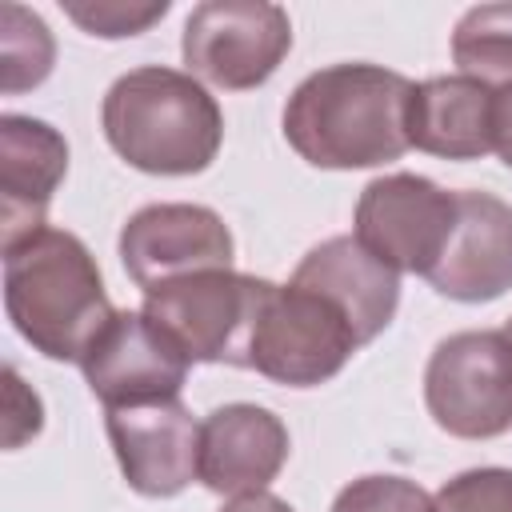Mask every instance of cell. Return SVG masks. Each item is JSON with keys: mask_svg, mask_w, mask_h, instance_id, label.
I'll return each instance as SVG.
<instances>
[{"mask_svg": "<svg viewBox=\"0 0 512 512\" xmlns=\"http://www.w3.org/2000/svg\"><path fill=\"white\" fill-rule=\"evenodd\" d=\"M412 80L384 64H328L284 104V140L312 168L352 172L400 160L408 144Z\"/></svg>", "mask_w": 512, "mask_h": 512, "instance_id": "obj_1", "label": "cell"}, {"mask_svg": "<svg viewBox=\"0 0 512 512\" xmlns=\"http://www.w3.org/2000/svg\"><path fill=\"white\" fill-rule=\"evenodd\" d=\"M4 312L40 356L80 364L116 308L88 244L44 224L4 244Z\"/></svg>", "mask_w": 512, "mask_h": 512, "instance_id": "obj_2", "label": "cell"}, {"mask_svg": "<svg viewBox=\"0 0 512 512\" xmlns=\"http://www.w3.org/2000/svg\"><path fill=\"white\" fill-rule=\"evenodd\" d=\"M104 140L148 176H196L224 144V112L192 76L144 64L112 80L100 104Z\"/></svg>", "mask_w": 512, "mask_h": 512, "instance_id": "obj_3", "label": "cell"}, {"mask_svg": "<svg viewBox=\"0 0 512 512\" xmlns=\"http://www.w3.org/2000/svg\"><path fill=\"white\" fill-rule=\"evenodd\" d=\"M360 348L348 316L320 292L300 284H264L244 348V368L284 388H316L332 380Z\"/></svg>", "mask_w": 512, "mask_h": 512, "instance_id": "obj_4", "label": "cell"}, {"mask_svg": "<svg viewBox=\"0 0 512 512\" xmlns=\"http://www.w3.org/2000/svg\"><path fill=\"white\" fill-rule=\"evenodd\" d=\"M424 404L456 440H492L512 428V344L504 332H452L424 368Z\"/></svg>", "mask_w": 512, "mask_h": 512, "instance_id": "obj_5", "label": "cell"}, {"mask_svg": "<svg viewBox=\"0 0 512 512\" xmlns=\"http://www.w3.org/2000/svg\"><path fill=\"white\" fill-rule=\"evenodd\" d=\"M260 276L236 268H208L184 280L160 284L144 296V316L192 360V364H236L244 368L248 332L264 296Z\"/></svg>", "mask_w": 512, "mask_h": 512, "instance_id": "obj_6", "label": "cell"}, {"mask_svg": "<svg viewBox=\"0 0 512 512\" xmlns=\"http://www.w3.org/2000/svg\"><path fill=\"white\" fill-rule=\"evenodd\" d=\"M292 48V20L268 0H204L188 12L180 56L188 72L224 92L272 80Z\"/></svg>", "mask_w": 512, "mask_h": 512, "instance_id": "obj_7", "label": "cell"}, {"mask_svg": "<svg viewBox=\"0 0 512 512\" xmlns=\"http://www.w3.org/2000/svg\"><path fill=\"white\" fill-rule=\"evenodd\" d=\"M456 216V192L416 172H388L364 184L352 236L388 268L428 280L456 232Z\"/></svg>", "mask_w": 512, "mask_h": 512, "instance_id": "obj_8", "label": "cell"}, {"mask_svg": "<svg viewBox=\"0 0 512 512\" xmlns=\"http://www.w3.org/2000/svg\"><path fill=\"white\" fill-rule=\"evenodd\" d=\"M192 360L144 316L116 308L100 336L80 356V372L92 396L108 408L180 400Z\"/></svg>", "mask_w": 512, "mask_h": 512, "instance_id": "obj_9", "label": "cell"}, {"mask_svg": "<svg viewBox=\"0 0 512 512\" xmlns=\"http://www.w3.org/2000/svg\"><path fill=\"white\" fill-rule=\"evenodd\" d=\"M232 256L236 244L228 224L204 204H148L120 228L124 272L144 296L192 272L232 268Z\"/></svg>", "mask_w": 512, "mask_h": 512, "instance_id": "obj_10", "label": "cell"}, {"mask_svg": "<svg viewBox=\"0 0 512 512\" xmlns=\"http://www.w3.org/2000/svg\"><path fill=\"white\" fill-rule=\"evenodd\" d=\"M104 428L132 492L168 500L200 480V420L180 400L108 408Z\"/></svg>", "mask_w": 512, "mask_h": 512, "instance_id": "obj_11", "label": "cell"}, {"mask_svg": "<svg viewBox=\"0 0 512 512\" xmlns=\"http://www.w3.org/2000/svg\"><path fill=\"white\" fill-rule=\"evenodd\" d=\"M288 428L264 404H224L200 420V484L216 496L268 492L288 460Z\"/></svg>", "mask_w": 512, "mask_h": 512, "instance_id": "obj_12", "label": "cell"}, {"mask_svg": "<svg viewBox=\"0 0 512 512\" xmlns=\"http://www.w3.org/2000/svg\"><path fill=\"white\" fill-rule=\"evenodd\" d=\"M456 232L428 284L460 304H484L512 288V204L492 192H456Z\"/></svg>", "mask_w": 512, "mask_h": 512, "instance_id": "obj_13", "label": "cell"}, {"mask_svg": "<svg viewBox=\"0 0 512 512\" xmlns=\"http://www.w3.org/2000/svg\"><path fill=\"white\" fill-rule=\"evenodd\" d=\"M292 284L328 296L352 324L356 340H376L400 304V272L376 260L356 236H328L296 264Z\"/></svg>", "mask_w": 512, "mask_h": 512, "instance_id": "obj_14", "label": "cell"}, {"mask_svg": "<svg viewBox=\"0 0 512 512\" xmlns=\"http://www.w3.org/2000/svg\"><path fill=\"white\" fill-rule=\"evenodd\" d=\"M68 172L64 136L36 116H0V224L4 244L44 228V212Z\"/></svg>", "mask_w": 512, "mask_h": 512, "instance_id": "obj_15", "label": "cell"}, {"mask_svg": "<svg viewBox=\"0 0 512 512\" xmlns=\"http://www.w3.org/2000/svg\"><path fill=\"white\" fill-rule=\"evenodd\" d=\"M408 144L440 160H480L492 152V88L472 76H432L412 88Z\"/></svg>", "mask_w": 512, "mask_h": 512, "instance_id": "obj_16", "label": "cell"}, {"mask_svg": "<svg viewBox=\"0 0 512 512\" xmlns=\"http://www.w3.org/2000/svg\"><path fill=\"white\" fill-rule=\"evenodd\" d=\"M452 60L460 76L492 92L512 84V4H476L452 28Z\"/></svg>", "mask_w": 512, "mask_h": 512, "instance_id": "obj_17", "label": "cell"}, {"mask_svg": "<svg viewBox=\"0 0 512 512\" xmlns=\"http://www.w3.org/2000/svg\"><path fill=\"white\" fill-rule=\"evenodd\" d=\"M56 64V40L48 24L24 4H0V88L4 96L28 92L48 80Z\"/></svg>", "mask_w": 512, "mask_h": 512, "instance_id": "obj_18", "label": "cell"}, {"mask_svg": "<svg viewBox=\"0 0 512 512\" xmlns=\"http://www.w3.org/2000/svg\"><path fill=\"white\" fill-rule=\"evenodd\" d=\"M68 20H76L88 36L100 40H124L148 32L156 20L168 16V0H64L60 4Z\"/></svg>", "mask_w": 512, "mask_h": 512, "instance_id": "obj_19", "label": "cell"}, {"mask_svg": "<svg viewBox=\"0 0 512 512\" xmlns=\"http://www.w3.org/2000/svg\"><path fill=\"white\" fill-rule=\"evenodd\" d=\"M332 512H432V496L408 476H360L344 484Z\"/></svg>", "mask_w": 512, "mask_h": 512, "instance_id": "obj_20", "label": "cell"}, {"mask_svg": "<svg viewBox=\"0 0 512 512\" xmlns=\"http://www.w3.org/2000/svg\"><path fill=\"white\" fill-rule=\"evenodd\" d=\"M432 512H512V468H468L444 480Z\"/></svg>", "mask_w": 512, "mask_h": 512, "instance_id": "obj_21", "label": "cell"}, {"mask_svg": "<svg viewBox=\"0 0 512 512\" xmlns=\"http://www.w3.org/2000/svg\"><path fill=\"white\" fill-rule=\"evenodd\" d=\"M40 428H44V404L8 364L4 368V448H20Z\"/></svg>", "mask_w": 512, "mask_h": 512, "instance_id": "obj_22", "label": "cell"}, {"mask_svg": "<svg viewBox=\"0 0 512 512\" xmlns=\"http://www.w3.org/2000/svg\"><path fill=\"white\" fill-rule=\"evenodd\" d=\"M492 152L512 168V84L492 92Z\"/></svg>", "mask_w": 512, "mask_h": 512, "instance_id": "obj_23", "label": "cell"}, {"mask_svg": "<svg viewBox=\"0 0 512 512\" xmlns=\"http://www.w3.org/2000/svg\"><path fill=\"white\" fill-rule=\"evenodd\" d=\"M220 512H292V504L272 492H248V496H232Z\"/></svg>", "mask_w": 512, "mask_h": 512, "instance_id": "obj_24", "label": "cell"}, {"mask_svg": "<svg viewBox=\"0 0 512 512\" xmlns=\"http://www.w3.org/2000/svg\"><path fill=\"white\" fill-rule=\"evenodd\" d=\"M500 332H504V336H508V344H512V316H508V324H504Z\"/></svg>", "mask_w": 512, "mask_h": 512, "instance_id": "obj_25", "label": "cell"}]
</instances>
